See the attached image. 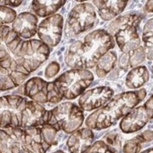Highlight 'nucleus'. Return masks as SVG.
I'll return each mask as SVG.
<instances>
[{"label":"nucleus","mask_w":153,"mask_h":153,"mask_svg":"<svg viewBox=\"0 0 153 153\" xmlns=\"http://www.w3.org/2000/svg\"><path fill=\"white\" fill-rule=\"evenodd\" d=\"M83 119L84 116L80 106L66 102L49 111L47 124L54 127L57 131L71 134L82 126Z\"/></svg>","instance_id":"5"},{"label":"nucleus","mask_w":153,"mask_h":153,"mask_svg":"<svg viewBox=\"0 0 153 153\" xmlns=\"http://www.w3.org/2000/svg\"><path fill=\"white\" fill-rule=\"evenodd\" d=\"M141 153H153V148H150V149H147L146 151H144L143 152Z\"/></svg>","instance_id":"33"},{"label":"nucleus","mask_w":153,"mask_h":153,"mask_svg":"<svg viewBox=\"0 0 153 153\" xmlns=\"http://www.w3.org/2000/svg\"><path fill=\"white\" fill-rule=\"evenodd\" d=\"M96 21V13L91 4L82 3L76 5L70 13L66 24V33L77 35L91 29Z\"/></svg>","instance_id":"10"},{"label":"nucleus","mask_w":153,"mask_h":153,"mask_svg":"<svg viewBox=\"0 0 153 153\" xmlns=\"http://www.w3.org/2000/svg\"><path fill=\"white\" fill-rule=\"evenodd\" d=\"M85 153H113L104 140H98Z\"/></svg>","instance_id":"28"},{"label":"nucleus","mask_w":153,"mask_h":153,"mask_svg":"<svg viewBox=\"0 0 153 153\" xmlns=\"http://www.w3.org/2000/svg\"><path fill=\"white\" fill-rule=\"evenodd\" d=\"M141 17L136 14H128L117 17L111 23L109 29L116 38L117 44L123 53L140 47V39L137 32V27Z\"/></svg>","instance_id":"4"},{"label":"nucleus","mask_w":153,"mask_h":153,"mask_svg":"<svg viewBox=\"0 0 153 153\" xmlns=\"http://www.w3.org/2000/svg\"><path fill=\"white\" fill-rule=\"evenodd\" d=\"M146 10L148 12H153V1H148L146 4Z\"/></svg>","instance_id":"32"},{"label":"nucleus","mask_w":153,"mask_h":153,"mask_svg":"<svg viewBox=\"0 0 153 153\" xmlns=\"http://www.w3.org/2000/svg\"><path fill=\"white\" fill-rule=\"evenodd\" d=\"M22 3V1H1V6L3 5H11V6H18Z\"/></svg>","instance_id":"31"},{"label":"nucleus","mask_w":153,"mask_h":153,"mask_svg":"<svg viewBox=\"0 0 153 153\" xmlns=\"http://www.w3.org/2000/svg\"><path fill=\"white\" fill-rule=\"evenodd\" d=\"M150 119H153V94L144 105Z\"/></svg>","instance_id":"30"},{"label":"nucleus","mask_w":153,"mask_h":153,"mask_svg":"<svg viewBox=\"0 0 153 153\" xmlns=\"http://www.w3.org/2000/svg\"><path fill=\"white\" fill-rule=\"evenodd\" d=\"M16 19V13L10 8L1 6V26L15 22Z\"/></svg>","instance_id":"27"},{"label":"nucleus","mask_w":153,"mask_h":153,"mask_svg":"<svg viewBox=\"0 0 153 153\" xmlns=\"http://www.w3.org/2000/svg\"><path fill=\"white\" fill-rule=\"evenodd\" d=\"M113 93V90L106 86L94 88L82 94L79 99V106L88 111L100 108L109 101Z\"/></svg>","instance_id":"13"},{"label":"nucleus","mask_w":153,"mask_h":153,"mask_svg":"<svg viewBox=\"0 0 153 153\" xmlns=\"http://www.w3.org/2000/svg\"><path fill=\"white\" fill-rule=\"evenodd\" d=\"M38 18L34 15L25 12L20 14L13 22V30L22 38H33L38 32Z\"/></svg>","instance_id":"16"},{"label":"nucleus","mask_w":153,"mask_h":153,"mask_svg":"<svg viewBox=\"0 0 153 153\" xmlns=\"http://www.w3.org/2000/svg\"><path fill=\"white\" fill-rule=\"evenodd\" d=\"M59 71H60V65L56 62H52L46 67L45 74H44L45 77H47V78L53 77L58 73Z\"/></svg>","instance_id":"29"},{"label":"nucleus","mask_w":153,"mask_h":153,"mask_svg":"<svg viewBox=\"0 0 153 153\" xmlns=\"http://www.w3.org/2000/svg\"><path fill=\"white\" fill-rule=\"evenodd\" d=\"M63 30V18L60 15H54L44 19L38 28V37L48 46L54 47L60 43Z\"/></svg>","instance_id":"12"},{"label":"nucleus","mask_w":153,"mask_h":153,"mask_svg":"<svg viewBox=\"0 0 153 153\" xmlns=\"http://www.w3.org/2000/svg\"><path fill=\"white\" fill-rule=\"evenodd\" d=\"M24 94L42 104H56L62 100L54 82H46L40 77H33L26 82Z\"/></svg>","instance_id":"9"},{"label":"nucleus","mask_w":153,"mask_h":153,"mask_svg":"<svg viewBox=\"0 0 153 153\" xmlns=\"http://www.w3.org/2000/svg\"><path fill=\"white\" fill-rule=\"evenodd\" d=\"M54 153H65L64 152H62V151H58V152H55Z\"/></svg>","instance_id":"34"},{"label":"nucleus","mask_w":153,"mask_h":153,"mask_svg":"<svg viewBox=\"0 0 153 153\" xmlns=\"http://www.w3.org/2000/svg\"><path fill=\"white\" fill-rule=\"evenodd\" d=\"M146 96V89L130 91L115 96L106 105L89 115L86 125L92 129L101 130L116 123L122 117H125L130 111L140 104Z\"/></svg>","instance_id":"3"},{"label":"nucleus","mask_w":153,"mask_h":153,"mask_svg":"<svg viewBox=\"0 0 153 153\" xmlns=\"http://www.w3.org/2000/svg\"><path fill=\"white\" fill-rule=\"evenodd\" d=\"M117 55L114 51H109L104 55L98 61L96 66V74L103 77L114 68L117 62Z\"/></svg>","instance_id":"24"},{"label":"nucleus","mask_w":153,"mask_h":153,"mask_svg":"<svg viewBox=\"0 0 153 153\" xmlns=\"http://www.w3.org/2000/svg\"><path fill=\"white\" fill-rule=\"evenodd\" d=\"M114 45L111 34L102 29L95 30L71 45L66 55V63L74 69L92 68Z\"/></svg>","instance_id":"2"},{"label":"nucleus","mask_w":153,"mask_h":153,"mask_svg":"<svg viewBox=\"0 0 153 153\" xmlns=\"http://www.w3.org/2000/svg\"><path fill=\"white\" fill-rule=\"evenodd\" d=\"M1 128L22 127V112L27 103V99L19 95L1 97Z\"/></svg>","instance_id":"11"},{"label":"nucleus","mask_w":153,"mask_h":153,"mask_svg":"<svg viewBox=\"0 0 153 153\" xmlns=\"http://www.w3.org/2000/svg\"><path fill=\"white\" fill-rule=\"evenodd\" d=\"M149 120L147 111L144 105L138 106L130 111L120 123V128L126 134L139 131L143 128Z\"/></svg>","instance_id":"15"},{"label":"nucleus","mask_w":153,"mask_h":153,"mask_svg":"<svg viewBox=\"0 0 153 153\" xmlns=\"http://www.w3.org/2000/svg\"><path fill=\"white\" fill-rule=\"evenodd\" d=\"M66 4V1H33V9L36 15L46 17L53 15Z\"/></svg>","instance_id":"21"},{"label":"nucleus","mask_w":153,"mask_h":153,"mask_svg":"<svg viewBox=\"0 0 153 153\" xmlns=\"http://www.w3.org/2000/svg\"><path fill=\"white\" fill-rule=\"evenodd\" d=\"M145 58H146L145 49L140 46L139 48L130 50L122 55L119 60V65L124 70H127L128 68H133L135 66L137 67L138 65L142 63Z\"/></svg>","instance_id":"20"},{"label":"nucleus","mask_w":153,"mask_h":153,"mask_svg":"<svg viewBox=\"0 0 153 153\" xmlns=\"http://www.w3.org/2000/svg\"><path fill=\"white\" fill-rule=\"evenodd\" d=\"M94 133L90 128H82L71 134L67 140V146L71 153H84L91 147Z\"/></svg>","instance_id":"17"},{"label":"nucleus","mask_w":153,"mask_h":153,"mask_svg":"<svg viewBox=\"0 0 153 153\" xmlns=\"http://www.w3.org/2000/svg\"><path fill=\"white\" fill-rule=\"evenodd\" d=\"M149 79V71L145 66L133 68L126 76V86L129 88H139Z\"/></svg>","instance_id":"19"},{"label":"nucleus","mask_w":153,"mask_h":153,"mask_svg":"<svg viewBox=\"0 0 153 153\" xmlns=\"http://www.w3.org/2000/svg\"><path fill=\"white\" fill-rule=\"evenodd\" d=\"M93 80L91 71L86 69H72L60 75L54 83L62 97L73 100L83 93Z\"/></svg>","instance_id":"6"},{"label":"nucleus","mask_w":153,"mask_h":153,"mask_svg":"<svg viewBox=\"0 0 153 153\" xmlns=\"http://www.w3.org/2000/svg\"><path fill=\"white\" fill-rule=\"evenodd\" d=\"M49 111L36 101H27L22 112V128L41 127L47 124Z\"/></svg>","instance_id":"14"},{"label":"nucleus","mask_w":153,"mask_h":153,"mask_svg":"<svg viewBox=\"0 0 153 153\" xmlns=\"http://www.w3.org/2000/svg\"><path fill=\"white\" fill-rule=\"evenodd\" d=\"M22 42L21 37L14 30L4 25L1 26V43L4 44V48L11 55L15 53Z\"/></svg>","instance_id":"22"},{"label":"nucleus","mask_w":153,"mask_h":153,"mask_svg":"<svg viewBox=\"0 0 153 153\" xmlns=\"http://www.w3.org/2000/svg\"><path fill=\"white\" fill-rule=\"evenodd\" d=\"M105 142L113 153H121V140L117 134H109L105 137Z\"/></svg>","instance_id":"26"},{"label":"nucleus","mask_w":153,"mask_h":153,"mask_svg":"<svg viewBox=\"0 0 153 153\" xmlns=\"http://www.w3.org/2000/svg\"><path fill=\"white\" fill-rule=\"evenodd\" d=\"M152 70H153V66H152Z\"/></svg>","instance_id":"35"},{"label":"nucleus","mask_w":153,"mask_h":153,"mask_svg":"<svg viewBox=\"0 0 153 153\" xmlns=\"http://www.w3.org/2000/svg\"><path fill=\"white\" fill-rule=\"evenodd\" d=\"M50 49L48 45L42 41L32 39L22 41L13 54L16 62L31 73L48 59Z\"/></svg>","instance_id":"7"},{"label":"nucleus","mask_w":153,"mask_h":153,"mask_svg":"<svg viewBox=\"0 0 153 153\" xmlns=\"http://www.w3.org/2000/svg\"><path fill=\"white\" fill-rule=\"evenodd\" d=\"M1 91H5L21 84L29 72L16 62L10 53L1 45Z\"/></svg>","instance_id":"8"},{"label":"nucleus","mask_w":153,"mask_h":153,"mask_svg":"<svg viewBox=\"0 0 153 153\" xmlns=\"http://www.w3.org/2000/svg\"><path fill=\"white\" fill-rule=\"evenodd\" d=\"M57 132L49 124L1 128V153H46L55 144Z\"/></svg>","instance_id":"1"},{"label":"nucleus","mask_w":153,"mask_h":153,"mask_svg":"<svg viewBox=\"0 0 153 153\" xmlns=\"http://www.w3.org/2000/svg\"><path fill=\"white\" fill-rule=\"evenodd\" d=\"M142 38L146 56L148 60H153V19L149 20L145 25Z\"/></svg>","instance_id":"25"},{"label":"nucleus","mask_w":153,"mask_h":153,"mask_svg":"<svg viewBox=\"0 0 153 153\" xmlns=\"http://www.w3.org/2000/svg\"><path fill=\"white\" fill-rule=\"evenodd\" d=\"M99 15L105 21H109L118 16L125 9L127 1H94Z\"/></svg>","instance_id":"18"},{"label":"nucleus","mask_w":153,"mask_h":153,"mask_svg":"<svg viewBox=\"0 0 153 153\" xmlns=\"http://www.w3.org/2000/svg\"><path fill=\"white\" fill-rule=\"evenodd\" d=\"M153 139V132L151 130L141 133L134 139L128 140L123 146L124 153H138L142 147V145L146 142H150Z\"/></svg>","instance_id":"23"}]
</instances>
